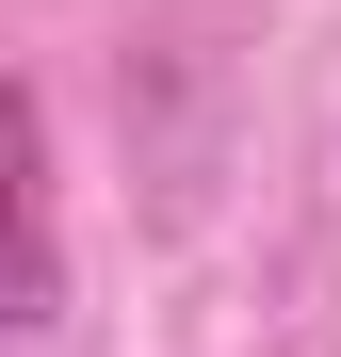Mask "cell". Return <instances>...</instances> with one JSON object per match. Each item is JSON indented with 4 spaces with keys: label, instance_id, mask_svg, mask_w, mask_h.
Wrapping results in <instances>:
<instances>
[{
    "label": "cell",
    "instance_id": "obj_1",
    "mask_svg": "<svg viewBox=\"0 0 341 357\" xmlns=\"http://www.w3.org/2000/svg\"><path fill=\"white\" fill-rule=\"evenodd\" d=\"M0 146H17V325H49V292H66V260H49V114L17 98Z\"/></svg>",
    "mask_w": 341,
    "mask_h": 357
}]
</instances>
